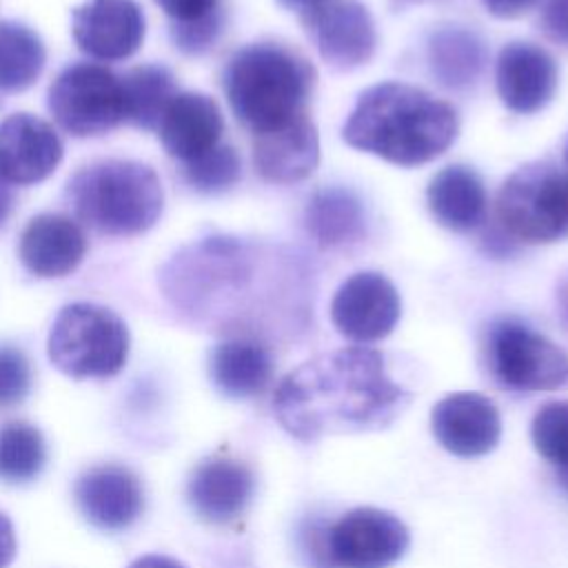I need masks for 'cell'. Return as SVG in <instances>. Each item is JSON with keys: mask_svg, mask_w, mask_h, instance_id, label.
<instances>
[{"mask_svg": "<svg viewBox=\"0 0 568 568\" xmlns=\"http://www.w3.org/2000/svg\"><path fill=\"white\" fill-rule=\"evenodd\" d=\"M457 131V111L446 100L413 84L379 82L359 93L342 138L390 164L417 166L439 158Z\"/></svg>", "mask_w": 568, "mask_h": 568, "instance_id": "2", "label": "cell"}, {"mask_svg": "<svg viewBox=\"0 0 568 568\" xmlns=\"http://www.w3.org/2000/svg\"><path fill=\"white\" fill-rule=\"evenodd\" d=\"M47 51L40 36L27 24L0 22V91L16 93L29 89L42 73Z\"/></svg>", "mask_w": 568, "mask_h": 568, "instance_id": "25", "label": "cell"}, {"mask_svg": "<svg viewBox=\"0 0 568 568\" xmlns=\"http://www.w3.org/2000/svg\"><path fill=\"white\" fill-rule=\"evenodd\" d=\"M486 11L493 13L495 18H519L528 11H532L537 4H541V0H481Z\"/></svg>", "mask_w": 568, "mask_h": 568, "instance_id": "34", "label": "cell"}, {"mask_svg": "<svg viewBox=\"0 0 568 568\" xmlns=\"http://www.w3.org/2000/svg\"><path fill=\"white\" fill-rule=\"evenodd\" d=\"M124 122L140 129H158L166 104L173 100L175 80L166 67L142 64L122 78Z\"/></svg>", "mask_w": 568, "mask_h": 568, "instance_id": "26", "label": "cell"}, {"mask_svg": "<svg viewBox=\"0 0 568 568\" xmlns=\"http://www.w3.org/2000/svg\"><path fill=\"white\" fill-rule=\"evenodd\" d=\"M315 67L282 42H253L233 53L224 91L233 115L253 135L277 131L308 113Z\"/></svg>", "mask_w": 568, "mask_h": 568, "instance_id": "3", "label": "cell"}, {"mask_svg": "<svg viewBox=\"0 0 568 568\" xmlns=\"http://www.w3.org/2000/svg\"><path fill=\"white\" fill-rule=\"evenodd\" d=\"M129 568H186L178 559L166 557V555H144L135 559Z\"/></svg>", "mask_w": 568, "mask_h": 568, "instance_id": "36", "label": "cell"}, {"mask_svg": "<svg viewBox=\"0 0 568 568\" xmlns=\"http://www.w3.org/2000/svg\"><path fill=\"white\" fill-rule=\"evenodd\" d=\"M253 493V470L233 457H209L200 462L186 481V499L193 513L217 526L242 517Z\"/></svg>", "mask_w": 568, "mask_h": 568, "instance_id": "17", "label": "cell"}, {"mask_svg": "<svg viewBox=\"0 0 568 568\" xmlns=\"http://www.w3.org/2000/svg\"><path fill=\"white\" fill-rule=\"evenodd\" d=\"M566 166H568V144H566Z\"/></svg>", "mask_w": 568, "mask_h": 568, "instance_id": "42", "label": "cell"}, {"mask_svg": "<svg viewBox=\"0 0 568 568\" xmlns=\"http://www.w3.org/2000/svg\"><path fill=\"white\" fill-rule=\"evenodd\" d=\"M320 162V135L311 115L262 135H253V166L273 184L308 178Z\"/></svg>", "mask_w": 568, "mask_h": 568, "instance_id": "20", "label": "cell"}, {"mask_svg": "<svg viewBox=\"0 0 568 568\" xmlns=\"http://www.w3.org/2000/svg\"><path fill=\"white\" fill-rule=\"evenodd\" d=\"M173 24H191L222 11V0H155Z\"/></svg>", "mask_w": 568, "mask_h": 568, "instance_id": "32", "label": "cell"}, {"mask_svg": "<svg viewBox=\"0 0 568 568\" xmlns=\"http://www.w3.org/2000/svg\"><path fill=\"white\" fill-rule=\"evenodd\" d=\"M300 24L320 58L335 71L357 69L375 53V22L359 0H322Z\"/></svg>", "mask_w": 568, "mask_h": 568, "instance_id": "10", "label": "cell"}, {"mask_svg": "<svg viewBox=\"0 0 568 568\" xmlns=\"http://www.w3.org/2000/svg\"><path fill=\"white\" fill-rule=\"evenodd\" d=\"M428 69L444 89L473 87L486 67V44L481 36L462 24H444L435 29L426 44Z\"/></svg>", "mask_w": 568, "mask_h": 568, "instance_id": "23", "label": "cell"}, {"mask_svg": "<svg viewBox=\"0 0 568 568\" xmlns=\"http://www.w3.org/2000/svg\"><path fill=\"white\" fill-rule=\"evenodd\" d=\"M87 237L67 215L40 213L20 235L18 255L24 268L38 277H64L82 262Z\"/></svg>", "mask_w": 568, "mask_h": 568, "instance_id": "19", "label": "cell"}, {"mask_svg": "<svg viewBox=\"0 0 568 568\" xmlns=\"http://www.w3.org/2000/svg\"><path fill=\"white\" fill-rule=\"evenodd\" d=\"M11 209H13V193L9 189V182L0 175V224H4Z\"/></svg>", "mask_w": 568, "mask_h": 568, "instance_id": "38", "label": "cell"}, {"mask_svg": "<svg viewBox=\"0 0 568 568\" xmlns=\"http://www.w3.org/2000/svg\"><path fill=\"white\" fill-rule=\"evenodd\" d=\"M222 29H224V9L191 24H171V38L175 47L182 49L184 53H204L215 44Z\"/></svg>", "mask_w": 568, "mask_h": 568, "instance_id": "31", "label": "cell"}, {"mask_svg": "<svg viewBox=\"0 0 568 568\" xmlns=\"http://www.w3.org/2000/svg\"><path fill=\"white\" fill-rule=\"evenodd\" d=\"M408 402L410 393L390 379L384 355L371 346L315 355L286 373L273 393L277 422L300 442L384 428Z\"/></svg>", "mask_w": 568, "mask_h": 568, "instance_id": "1", "label": "cell"}, {"mask_svg": "<svg viewBox=\"0 0 568 568\" xmlns=\"http://www.w3.org/2000/svg\"><path fill=\"white\" fill-rule=\"evenodd\" d=\"M422 2H433V0H390V7H393L395 11H402V9L410 7V4H422ZM435 2H437V0H435Z\"/></svg>", "mask_w": 568, "mask_h": 568, "instance_id": "40", "label": "cell"}, {"mask_svg": "<svg viewBox=\"0 0 568 568\" xmlns=\"http://www.w3.org/2000/svg\"><path fill=\"white\" fill-rule=\"evenodd\" d=\"M284 9L293 11L297 16V20H302L304 16H308L322 0H277Z\"/></svg>", "mask_w": 568, "mask_h": 568, "instance_id": "37", "label": "cell"}, {"mask_svg": "<svg viewBox=\"0 0 568 568\" xmlns=\"http://www.w3.org/2000/svg\"><path fill=\"white\" fill-rule=\"evenodd\" d=\"M31 390V364L27 355L9 344H0V408L20 404Z\"/></svg>", "mask_w": 568, "mask_h": 568, "instance_id": "30", "label": "cell"}, {"mask_svg": "<svg viewBox=\"0 0 568 568\" xmlns=\"http://www.w3.org/2000/svg\"><path fill=\"white\" fill-rule=\"evenodd\" d=\"M16 557V532L7 515L0 513V568H7Z\"/></svg>", "mask_w": 568, "mask_h": 568, "instance_id": "35", "label": "cell"}, {"mask_svg": "<svg viewBox=\"0 0 568 568\" xmlns=\"http://www.w3.org/2000/svg\"><path fill=\"white\" fill-rule=\"evenodd\" d=\"M557 481H559L561 488L568 493V468H559V470H557Z\"/></svg>", "mask_w": 568, "mask_h": 568, "instance_id": "41", "label": "cell"}, {"mask_svg": "<svg viewBox=\"0 0 568 568\" xmlns=\"http://www.w3.org/2000/svg\"><path fill=\"white\" fill-rule=\"evenodd\" d=\"M242 162L233 146L217 144L184 164V180L200 193H222L237 184Z\"/></svg>", "mask_w": 568, "mask_h": 568, "instance_id": "28", "label": "cell"}, {"mask_svg": "<svg viewBox=\"0 0 568 568\" xmlns=\"http://www.w3.org/2000/svg\"><path fill=\"white\" fill-rule=\"evenodd\" d=\"M209 375L213 386L226 397H255L273 377V355L255 337H226L211 348Z\"/></svg>", "mask_w": 568, "mask_h": 568, "instance_id": "21", "label": "cell"}, {"mask_svg": "<svg viewBox=\"0 0 568 568\" xmlns=\"http://www.w3.org/2000/svg\"><path fill=\"white\" fill-rule=\"evenodd\" d=\"M222 131L224 118L217 102L197 91L175 93L158 124L164 151L184 164L217 146Z\"/></svg>", "mask_w": 568, "mask_h": 568, "instance_id": "18", "label": "cell"}, {"mask_svg": "<svg viewBox=\"0 0 568 568\" xmlns=\"http://www.w3.org/2000/svg\"><path fill=\"white\" fill-rule=\"evenodd\" d=\"M426 202L433 217L450 231H470L486 215L484 182L464 164H450L437 171L428 182Z\"/></svg>", "mask_w": 568, "mask_h": 568, "instance_id": "22", "label": "cell"}, {"mask_svg": "<svg viewBox=\"0 0 568 568\" xmlns=\"http://www.w3.org/2000/svg\"><path fill=\"white\" fill-rule=\"evenodd\" d=\"M73 499L82 517L104 532L131 528L144 510L140 477L122 464L87 468L73 486Z\"/></svg>", "mask_w": 568, "mask_h": 568, "instance_id": "12", "label": "cell"}, {"mask_svg": "<svg viewBox=\"0 0 568 568\" xmlns=\"http://www.w3.org/2000/svg\"><path fill=\"white\" fill-rule=\"evenodd\" d=\"M47 351L51 364L69 377H113L129 357V328L106 306L73 302L55 315Z\"/></svg>", "mask_w": 568, "mask_h": 568, "instance_id": "5", "label": "cell"}, {"mask_svg": "<svg viewBox=\"0 0 568 568\" xmlns=\"http://www.w3.org/2000/svg\"><path fill=\"white\" fill-rule=\"evenodd\" d=\"M557 82V62L544 47L524 40L501 47L495 64V84L508 111L519 115L541 111L552 100Z\"/></svg>", "mask_w": 568, "mask_h": 568, "instance_id": "14", "label": "cell"}, {"mask_svg": "<svg viewBox=\"0 0 568 568\" xmlns=\"http://www.w3.org/2000/svg\"><path fill=\"white\" fill-rule=\"evenodd\" d=\"M539 24L550 40L568 47V0H541Z\"/></svg>", "mask_w": 568, "mask_h": 568, "instance_id": "33", "label": "cell"}, {"mask_svg": "<svg viewBox=\"0 0 568 568\" xmlns=\"http://www.w3.org/2000/svg\"><path fill=\"white\" fill-rule=\"evenodd\" d=\"M557 304H559V313H561V320L564 324L568 326V275L564 277L559 291H557Z\"/></svg>", "mask_w": 568, "mask_h": 568, "instance_id": "39", "label": "cell"}, {"mask_svg": "<svg viewBox=\"0 0 568 568\" xmlns=\"http://www.w3.org/2000/svg\"><path fill=\"white\" fill-rule=\"evenodd\" d=\"M304 229L320 248L355 244L366 235L364 206L348 189H320L304 209Z\"/></svg>", "mask_w": 568, "mask_h": 568, "instance_id": "24", "label": "cell"}, {"mask_svg": "<svg viewBox=\"0 0 568 568\" xmlns=\"http://www.w3.org/2000/svg\"><path fill=\"white\" fill-rule=\"evenodd\" d=\"M435 439L457 457H481L501 437V419L493 399L479 393H453L430 410Z\"/></svg>", "mask_w": 568, "mask_h": 568, "instance_id": "15", "label": "cell"}, {"mask_svg": "<svg viewBox=\"0 0 568 568\" xmlns=\"http://www.w3.org/2000/svg\"><path fill=\"white\" fill-rule=\"evenodd\" d=\"M49 111L71 135H102L124 122L122 78L106 67L78 62L49 87Z\"/></svg>", "mask_w": 568, "mask_h": 568, "instance_id": "8", "label": "cell"}, {"mask_svg": "<svg viewBox=\"0 0 568 568\" xmlns=\"http://www.w3.org/2000/svg\"><path fill=\"white\" fill-rule=\"evenodd\" d=\"M530 437L546 462L557 470L568 468V399L546 402L532 417Z\"/></svg>", "mask_w": 568, "mask_h": 568, "instance_id": "29", "label": "cell"}, {"mask_svg": "<svg viewBox=\"0 0 568 568\" xmlns=\"http://www.w3.org/2000/svg\"><path fill=\"white\" fill-rule=\"evenodd\" d=\"M484 357L493 379L513 393L552 390L568 377V353L513 317L488 326Z\"/></svg>", "mask_w": 568, "mask_h": 568, "instance_id": "7", "label": "cell"}, {"mask_svg": "<svg viewBox=\"0 0 568 568\" xmlns=\"http://www.w3.org/2000/svg\"><path fill=\"white\" fill-rule=\"evenodd\" d=\"M402 315V300L393 282L375 271L353 273L335 291L331 322L339 335L371 344L393 333Z\"/></svg>", "mask_w": 568, "mask_h": 568, "instance_id": "11", "label": "cell"}, {"mask_svg": "<svg viewBox=\"0 0 568 568\" xmlns=\"http://www.w3.org/2000/svg\"><path fill=\"white\" fill-rule=\"evenodd\" d=\"M71 204L82 222L104 235H138L151 229L164 204L155 171L135 160H100L69 182Z\"/></svg>", "mask_w": 568, "mask_h": 568, "instance_id": "4", "label": "cell"}, {"mask_svg": "<svg viewBox=\"0 0 568 568\" xmlns=\"http://www.w3.org/2000/svg\"><path fill=\"white\" fill-rule=\"evenodd\" d=\"M47 464L42 433L29 422H7L0 426V481L18 486L36 479Z\"/></svg>", "mask_w": 568, "mask_h": 568, "instance_id": "27", "label": "cell"}, {"mask_svg": "<svg viewBox=\"0 0 568 568\" xmlns=\"http://www.w3.org/2000/svg\"><path fill=\"white\" fill-rule=\"evenodd\" d=\"M144 13L135 0H87L73 9L75 44L95 60H124L144 40Z\"/></svg>", "mask_w": 568, "mask_h": 568, "instance_id": "13", "label": "cell"}, {"mask_svg": "<svg viewBox=\"0 0 568 568\" xmlns=\"http://www.w3.org/2000/svg\"><path fill=\"white\" fill-rule=\"evenodd\" d=\"M497 222L510 240L548 244L568 235V166L535 160L515 169L497 193Z\"/></svg>", "mask_w": 568, "mask_h": 568, "instance_id": "6", "label": "cell"}, {"mask_svg": "<svg viewBox=\"0 0 568 568\" xmlns=\"http://www.w3.org/2000/svg\"><path fill=\"white\" fill-rule=\"evenodd\" d=\"M410 544L406 524L382 508L359 506L344 513L324 539V555L335 568H388Z\"/></svg>", "mask_w": 568, "mask_h": 568, "instance_id": "9", "label": "cell"}, {"mask_svg": "<svg viewBox=\"0 0 568 568\" xmlns=\"http://www.w3.org/2000/svg\"><path fill=\"white\" fill-rule=\"evenodd\" d=\"M62 155V140L49 122L31 113H13L0 122V175L7 182H42L55 171Z\"/></svg>", "mask_w": 568, "mask_h": 568, "instance_id": "16", "label": "cell"}]
</instances>
